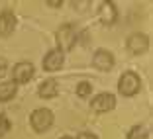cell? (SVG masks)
<instances>
[{"label": "cell", "instance_id": "17", "mask_svg": "<svg viewBox=\"0 0 153 139\" xmlns=\"http://www.w3.org/2000/svg\"><path fill=\"white\" fill-rule=\"evenodd\" d=\"M4 69H6V63L2 61V59H0V76L4 75Z\"/></svg>", "mask_w": 153, "mask_h": 139}, {"label": "cell", "instance_id": "14", "mask_svg": "<svg viewBox=\"0 0 153 139\" xmlns=\"http://www.w3.org/2000/svg\"><path fill=\"white\" fill-rule=\"evenodd\" d=\"M90 90H92L90 82H79V86H76V94L79 96H88Z\"/></svg>", "mask_w": 153, "mask_h": 139}, {"label": "cell", "instance_id": "15", "mask_svg": "<svg viewBox=\"0 0 153 139\" xmlns=\"http://www.w3.org/2000/svg\"><path fill=\"white\" fill-rule=\"evenodd\" d=\"M8 129H10V121L6 120L4 116H0V137L4 133H8Z\"/></svg>", "mask_w": 153, "mask_h": 139}, {"label": "cell", "instance_id": "13", "mask_svg": "<svg viewBox=\"0 0 153 139\" xmlns=\"http://www.w3.org/2000/svg\"><path fill=\"white\" fill-rule=\"evenodd\" d=\"M128 139H147V129L141 126H135L130 129V133H128Z\"/></svg>", "mask_w": 153, "mask_h": 139}, {"label": "cell", "instance_id": "8", "mask_svg": "<svg viewBox=\"0 0 153 139\" xmlns=\"http://www.w3.org/2000/svg\"><path fill=\"white\" fill-rule=\"evenodd\" d=\"M16 27V16L12 10H4L0 14V35H10Z\"/></svg>", "mask_w": 153, "mask_h": 139}, {"label": "cell", "instance_id": "9", "mask_svg": "<svg viewBox=\"0 0 153 139\" xmlns=\"http://www.w3.org/2000/svg\"><path fill=\"white\" fill-rule=\"evenodd\" d=\"M114 104H116V98H114L112 94H98L94 100H92L90 106L94 108L96 112H108V110L114 108Z\"/></svg>", "mask_w": 153, "mask_h": 139}, {"label": "cell", "instance_id": "10", "mask_svg": "<svg viewBox=\"0 0 153 139\" xmlns=\"http://www.w3.org/2000/svg\"><path fill=\"white\" fill-rule=\"evenodd\" d=\"M98 16H100V20H102L106 26H108V24H112L114 20H116V6H114L112 2H102V4H100Z\"/></svg>", "mask_w": 153, "mask_h": 139}, {"label": "cell", "instance_id": "6", "mask_svg": "<svg viewBox=\"0 0 153 139\" xmlns=\"http://www.w3.org/2000/svg\"><path fill=\"white\" fill-rule=\"evenodd\" d=\"M92 63H94V67L100 69V71H110L112 65H114V55L106 49H100V51L94 53V61H92Z\"/></svg>", "mask_w": 153, "mask_h": 139}, {"label": "cell", "instance_id": "18", "mask_svg": "<svg viewBox=\"0 0 153 139\" xmlns=\"http://www.w3.org/2000/svg\"><path fill=\"white\" fill-rule=\"evenodd\" d=\"M61 139H71V137H61Z\"/></svg>", "mask_w": 153, "mask_h": 139}, {"label": "cell", "instance_id": "3", "mask_svg": "<svg viewBox=\"0 0 153 139\" xmlns=\"http://www.w3.org/2000/svg\"><path fill=\"white\" fill-rule=\"evenodd\" d=\"M12 75H14V82H27L36 75V67L32 63H27V61H22V63H18L14 67Z\"/></svg>", "mask_w": 153, "mask_h": 139}, {"label": "cell", "instance_id": "5", "mask_svg": "<svg viewBox=\"0 0 153 139\" xmlns=\"http://www.w3.org/2000/svg\"><path fill=\"white\" fill-rule=\"evenodd\" d=\"M63 51L61 49H53L49 53L45 55L43 59V69L45 71H59V69L63 67Z\"/></svg>", "mask_w": 153, "mask_h": 139}, {"label": "cell", "instance_id": "12", "mask_svg": "<svg viewBox=\"0 0 153 139\" xmlns=\"http://www.w3.org/2000/svg\"><path fill=\"white\" fill-rule=\"evenodd\" d=\"M55 94H57V82H55L53 78L45 81L43 84L39 86V96L41 98H53Z\"/></svg>", "mask_w": 153, "mask_h": 139}, {"label": "cell", "instance_id": "4", "mask_svg": "<svg viewBox=\"0 0 153 139\" xmlns=\"http://www.w3.org/2000/svg\"><path fill=\"white\" fill-rule=\"evenodd\" d=\"M75 39H76V35H75V30H73L71 24H69V26H63L57 32V43H59L61 49H71Z\"/></svg>", "mask_w": 153, "mask_h": 139}, {"label": "cell", "instance_id": "16", "mask_svg": "<svg viewBox=\"0 0 153 139\" xmlns=\"http://www.w3.org/2000/svg\"><path fill=\"white\" fill-rule=\"evenodd\" d=\"M76 139H96L94 135H90V133H82V135H79Z\"/></svg>", "mask_w": 153, "mask_h": 139}, {"label": "cell", "instance_id": "7", "mask_svg": "<svg viewBox=\"0 0 153 139\" xmlns=\"http://www.w3.org/2000/svg\"><path fill=\"white\" fill-rule=\"evenodd\" d=\"M147 43H149L147 35H143V33H134V35H130V39H128V49H130L131 53L140 55L147 49Z\"/></svg>", "mask_w": 153, "mask_h": 139}, {"label": "cell", "instance_id": "2", "mask_svg": "<svg viewBox=\"0 0 153 139\" xmlns=\"http://www.w3.org/2000/svg\"><path fill=\"white\" fill-rule=\"evenodd\" d=\"M30 121H32V127L36 131H45V129H49L51 123H53V114L49 110H45V108H39V110L32 112Z\"/></svg>", "mask_w": 153, "mask_h": 139}, {"label": "cell", "instance_id": "11", "mask_svg": "<svg viewBox=\"0 0 153 139\" xmlns=\"http://www.w3.org/2000/svg\"><path fill=\"white\" fill-rule=\"evenodd\" d=\"M16 90H18V82H2L0 84V100L2 102H6V100H12L14 96H16Z\"/></svg>", "mask_w": 153, "mask_h": 139}, {"label": "cell", "instance_id": "1", "mask_svg": "<svg viewBox=\"0 0 153 139\" xmlns=\"http://www.w3.org/2000/svg\"><path fill=\"white\" fill-rule=\"evenodd\" d=\"M141 88V81L140 76L135 75V72H124L120 78V82H118V90H120L124 96H134L137 94Z\"/></svg>", "mask_w": 153, "mask_h": 139}]
</instances>
